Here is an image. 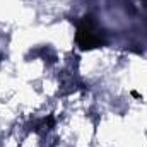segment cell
I'll list each match as a JSON object with an SVG mask.
<instances>
[{"mask_svg":"<svg viewBox=\"0 0 147 147\" xmlns=\"http://www.w3.org/2000/svg\"><path fill=\"white\" fill-rule=\"evenodd\" d=\"M77 43L82 48H96L101 45V36L98 34L91 17H84L77 29Z\"/></svg>","mask_w":147,"mask_h":147,"instance_id":"1","label":"cell"}]
</instances>
